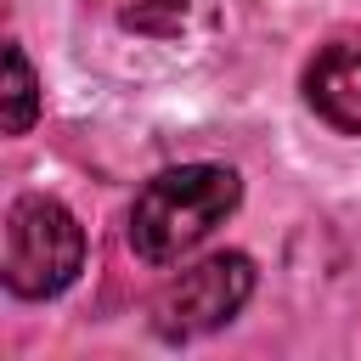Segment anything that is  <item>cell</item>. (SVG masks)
Wrapping results in <instances>:
<instances>
[{
    "instance_id": "obj_1",
    "label": "cell",
    "mask_w": 361,
    "mask_h": 361,
    "mask_svg": "<svg viewBox=\"0 0 361 361\" xmlns=\"http://www.w3.org/2000/svg\"><path fill=\"white\" fill-rule=\"evenodd\" d=\"M243 203V180L226 164H180L141 186L130 209V248L147 265H175L192 254L231 209Z\"/></svg>"
},
{
    "instance_id": "obj_2",
    "label": "cell",
    "mask_w": 361,
    "mask_h": 361,
    "mask_svg": "<svg viewBox=\"0 0 361 361\" xmlns=\"http://www.w3.org/2000/svg\"><path fill=\"white\" fill-rule=\"evenodd\" d=\"M85 265V231L79 220L45 197V192H28L6 209V254H0V271H6V288L17 299H51L62 293Z\"/></svg>"
},
{
    "instance_id": "obj_3",
    "label": "cell",
    "mask_w": 361,
    "mask_h": 361,
    "mask_svg": "<svg viewBox=\"0 0 361 361\" xmlns=\"http://www.w3.org/2000/svg\"><path fill=\"white\" fill-rule=\"evenodd\" d=\"M248 293H254V265H248V254H209L203 265L180 271V276L158 293L152 327H158V338H169V344L197 338V333H214V327H226V322L248 305Z\"/></svg>"
},
{
    "instance_id": "obj_4",
    "label": "cell",
    "mask_w": 361,
    "mask_h": 361,
    "mask_svg": "<svg viewBox=\"0 0 361 361\" xmlns=\"http://www.w3.org/2000/svg\"><path fill=\"white\" fill-rule=\"evenodd\" d=\"M305 102L344 135H361V34L327 39L305 68Z\"/></svg>"
},
{
    "instance_id": "obj_5",
    "label": "cell",
    "mask_w": 361,
    "mask_h": 361,
    "mask_svg": "<svg viewBox=\"0 0 361 361\" xmlns=\"http://www.w3.org/2000/svg\"><path fill=\"white\" fill-rule=\"evenodd\" d=\"M39 113V85L23 56V45H6V135H23Z\"/></svg>"
}]
</instances>
